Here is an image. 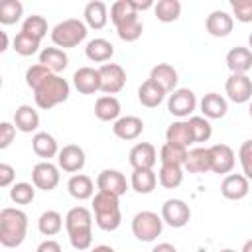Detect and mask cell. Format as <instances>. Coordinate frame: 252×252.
<instances>
[{"instance_id": "cell-33", "label": "cell", "mask_w": 252, "mask_h": 252, "mask_svg": "<svg viewBox=\"0 0 252 252\" xmlns=\"http://www.w3.org/2000/svg\"><path fill=\"white\" fill-rule=\"evenodd\" d=\"M130 185H132V189L136 193L148 195L158 185V173L154 169H134L132 177H130Z\"/></svg>"}, {"instance_id": "cell-15", "label": "cell", "mask_w": 252, "mask_h": 252, "mask_svg": "<svg viewBox=\"0 0 252 252\" xmlns=\"http://www.w3.org/2000/svg\"><path fill=\"white\" fill-rule=\"evenodd\" d=\"M232 28H234V18L224 10H213L205 20V30L213 37H226L230 35Z\"/></svg>"}, {"instance_id": "cell-2", "label": "cell", "mask_w": 252, "mask_h": 252, "mask_svg": "<svg viewBox=\"0 0 252 252\" xmlns=\"http://www.w3.org/2000/svg\"><path fill=\"white\" fill-rule=\"evenodd\" d=\"M28 234V215L16 207L0 211V244L4 248H18Z\"/></svg>"}, {"instance_id": "cell-45", "label": "cell", "mask_w": 252, "mask_h": 252, "mask_svg": "<svg viewBox=\"0 0 252 252\" xmlns=\"http://www.w3.org/2000/svg\"><path fill=\"white\" fill-rule=\"evenodd\" d=\"M51 75H55V73H51L47 67H43L41 63H35V65H32V67H28V71H26V85L32 89V91H35L47 77H51Z\"/></svg>"}, {"instance_id": "cell-6", "label": "cell", "mask_w": 252, "mask_h": 252, "mask_svg": "<svg viewBox=\"0 0 252 252\" xmlns=\"http://www.w3.org/2000/svg\"><path fill=\"white\" fill-rule=\"evenodd\" d=\"M163 230V219L161 215L154 211H140L132 219V234L140 242H154Z\"/></svg>"}, {"instance_id": "cell-31", "label": "cell", "mask_w": 252, "mask_h": 252, "mask_svg": "<svg viewBox=\"0 0 252 252\" xmlns=\"http://www.w3.org/2000/svg\"><path fill=\"white\" fill-rule=\"evenodd\" d=\"M183 169L189 171V173H207V171H211V152H209V148L199 146V148L189 150Z\"/></svg>"}, {"instance_id": "cell-9", "label": "cell", "mask_w": 252, "mask_h": 252, "mask_svg": "<svg viewBox=\"0 0 252 252\" xmlns=\"http://www.w3.org/2000/svg\"><path fill=\"white\" fill-rule=\"evenodd\" d=\"M161 219L171 228H183L191 220V209L183 199H167L161 205Z\"/></svg>"}, {"instance_id": "cell-34", "label": "cell", "mask_w": 252, "mask_h": 252, "mask_svg": "<svg viewBox=\"0 0 252 252\" xmlns=\"http://www.w3.org/2000/svg\"><path fill=\"white\" fill-rule=\"evenodd\" d=\"M165 142L175 144V146H181V148H189L193 144V140H191V132H189L187 120H175V122H171L167 126V130H165Z\"/></svg>"}, {"instance_id": "cell-54", "label": "cell", "mask_w": 252, "mask_h": 252, "mask_svg": "<svg viewBox=\"0 0 252 252\" xmlns=\"http://www.w3.org/2000/svg\"><path fill=\"white\" fill-rule=\"evenodd\" d=\"M0 35H2V47H0V51H6L8 49V35H6V32H0Z\"/></svg>"}, {"instance_id": "cell-8", "label": "cell", "mask_w": 252, "mask_h": 252, "mask_svg": "<svg viewBox=\"0 0 252 252\" xmlns=\"http://www.w3.org/2000/svg\"><path fill=\"white\" fill-rule=\"evenodd\" d=\"M100 73V91L104 94H116L126 85V71L118 63H104L98 67Z\"/></svg>"}, {"instance_id": "cell-56", "label": "cell", "mask_w": 252, "mask_h": 252, "mask_svg": "<svg viewBox=\"0 0 252 252\" xmlns=\"http://www.w3.org/2000/svg\"><path fill=\"white\" fill-rule=\"evenodd\" d=\"M248 49H250V51H252V33H250V35H248Z\"/></svg>"}, {"instance_id": "cell-48", "label": "cell", "mask_w": 252, "mask_h": 252, "mask_svg": "<svg viewBox=\"0 0 252 252\" xmlns=\"http://www.w3.org/2000/svg\"><path fill=\"white\" fill-rule=\"evenodd\" d=\"M16 126L12 122H0V150H6L16 138Z\"/></svg>"}, {"instance_id": "cell-26", "label": "cell", "mask_w": 252, "mask_h": 252, "mask_svg": "<svg viewBox=\"0 0 252 252\" xmlns=\"http://www.w3.org/2000/svg\"><path fill=\"white\" fill-rule=\"evenodd\" d=\"M39 63H41L43 67H47L51 73L59 75L61 71L67 69L69 57H67L65 49H59V47L53 45V47H43V49L39 51Z\"/></svg>"}, {"instance_id": "cell-43", "label": "cell", "mask_w": 252, "mask_h": 252, "mask_svg": "<svg viewBox=\"0 0 252 252\" xmlns=\"http://www.w3.org/2000/svg\"><path fill=\"white\" fill-rule=\"evenodd\" d=\"M39 43H41V41H37V39H33L32 35L20 32V33L14 37L12 47H14V51H16L18 55H22V57H30V55H33V53L39 51Z\"/></svg>"}, {"instance_id": "cell-10", "label": "cell", "mask_w": 252, "mask_h": 252, "mask_svg": "<svg viewBox=\"0 0 252 252\" xmlns=\"http://www.w3.org/2000/svg\"><path fill=\"white\" fill-rule=\"evenodd\" d=\"M224 93L226 96L236 102V104H244L252 100V79L248 75H236L230 73V77L224 83Z\"/></svg>"}, {"instance_id": "cell-14", "label": "cell", "mask_w": 252, "mask_h": 252, "mask_svg": "<svg viewBox=\"0 0 252 252\" xmlns=\"http://www.w3.org/2000/svg\"><path fill=\"white\" fill-rule=\"evenodd\" d=\"M128 161H130L132 169H154V165L158 161V150L150 142H138L130 150Z\"/></svg>"}, {"instance_id": "cell-28", "label": "cell", "mask_w": 252, "mask_h": 252, "mask_svg": "<svg viewBox=\"0 0 252 252\" xmlns=\"http://www.w3.org/2000/svg\"><path fill=\"white\" fill-rule=\"evenodd\" d=\"M83 16H85V24L87 28L91 30H102L108 22V8L104 2L100 0H93L85 6L83 10Z\"/></svg>"}, {"instance_id": "cell-55", "label": "cell", "mask_w": 252, "mask_h": 252, "mask_svg": "<svg viewBox=\"0 0 252 252\" xmlns=\"http://www.w3.org/2000/svg\"><path fill=\"white\" fill-rule=\"evenodd\" d=\"M240 252H252V238L242 244V250H240Z\"/></svg>"}, {"instance_id": "cell-24", "label": "cell", "mask_w": 252, "mask_h": 252, "mask_svg": "<svg viewBox=\"0 0 252 252\" xmlns=\"http://www.w3.org/2000/svg\"><path fill=\"white\" fill-rule=\"evenodd\" d=\"M32 150L37 158H43V161H49L51 158L59 156L57 140L49 132H35L32 138Z\"/></svg>"}, {"instance_id": "cell-19", "label": "cell", "mask_w": 252, "mask_h": 252, "mask_svg": "<svg viewBox=\"0 0 252 252\" xmlns=\"http://www.w3.org/2000/svg\"><path fill=\"white\" fill-rule=\"evenodd\" d=\"M112 132L116 138L124 140V142H130V140H136L142 132H144V120L140 116H120L114 124H112Z\"/></svg>"}, {"instance_id": "cell-57", "label": "cell", "mask_w": 252, "mask_h": 252, "mask_svg": "<svg viewBox=\"0 0 252 252\" xmlns=\"http://www.w3.org/2000/svg\"><path fill=\"white\" fill-rule=\"evenodd\" d=\"M248 114H250V118H252V100H250V104H248Z\"/></svg>"}, {"instance_id": "cell-12", "label": "cell", "mask_w": 252, "mask_h": 252, "mask_svg": "<svg viewBox=\"0 0 252 252\" xmlns=\"http://www.w3.org/2000/svg\"><path fill=\"white\" fill-rule=\"evenodd\" d=\"M87 163V156H85V150L77 144H67L59 150V156H57V165L59 169L67 171V173H79Z\"/></svg>"}, {"instance_id": "cell-7", "label": "cell", "mask_w": 252, "mask_h": 252, "mask_svg": "<svg viewBox=\"0 0 252 252\" xmlns=\"http://www.w3.org/2000/svg\"><path fill=\"white\" fill-rule=\"evenodd\" d=\"M197 108V96L191 89H175L169 96H167V110L171 116L175 118H189Z\"/></svg>"}, {"instance_id": "cell-18", "label": "cell", "mask_w": 252, "mask_h": 252, "mask_svg": "<svg viewBox=\"0 0 252 252\" xmlns=\"http://www.w3.org/2000/svg\"><path fill=\"white\" fill-rule=\"evenodd\" d=\"M73 85L81 94H94L100 91V73L94 67H79L73 73Z\"/></svg>"}, {"instance_id": "cell-5", "label": "cell", "mask_w": 252, "mask_h": 252, "mask_svg": "<svg viewBox=\"0 0 252 252\" xmlns=\"http://www.w3.org/2000/svg\"><path fill=\"white\" fill-rule=\"evenodd\" d=\"M87 33H89V28H87V24L83 20L67 18V20H63V22L53 26L51 41L59 49H71V47H77L81 41H85Z\"/></svg>"}, {"instance_id": "cell-21", "label": "cell", "mask_w": 252, "mask_h": 252, "mask_svg": "<svg viewBox=\"0 0 252 252\" xmlns=\"http://www.w3.org/2000/svg\"><path fill=\"white\" fill-rule=\"evenodd\" d=\"M199 108H201V112H203L205 118H209V120H219V118H222V116L228 112V102H226V98H224L222 94H219V93H207V94L201 98Z\"/></svg>"}, {"instance_id": "cell-11", "label": "cell", "mask_w": 252, "mask_h": 252, "mask_svg": "<svg viewBox=\"0 0 252 252\" xmlns=\"http://www.w3.org/2000/svg\"><path fill=\"white\" fill-rule=\"evenodd\" d=\"M59 179H61L59 167L53 165L51 161H39L32 169V183L35 185V189L53 191L59 185Z\"/></svg>"}, {"instance_id": "cell-42", "label": "cell", "mask_w": 252, "mask_h": 252, "mask_svg": "<svg viewBox=\"0 0 252 252\" xmlns=\"http://www.w3.org/2000/svg\"><path fill=\"white\" fill-rule=\"evenodd\" d=\"M10 199L16 205H30L35 199V185L33 183H26V181L14 183L12 189H10Z\"/></svg>"}, {"instance_id": "cell-46", "label": "cell", "mask_w": 252, "mask_h": 252, "mask_svg": "<svg viewBox=\"0 0 252 252\" xmlns=\"http://www.w3.org/2000/svg\"><path fill=\"white\" fill-rule=\"evenodd\" d=\"M238 161L242 167V175L252 181V140H244L238 148Z\"/></svg>"}, {"instance_id": "cell-32", "label": "cell", "mask_w": 252, "mask_h": 252, "mask_svg": "<svg viewBox=\"0 0 252 252\" xmlns=\"http://www.w3.org/2000/svg\"><path fill=\"white\" fill-rule=\"evenodd\" d=\"M116 28V33L122 41L126 43H132V41H138L142 37V32H144V24L140 20V14H134L126 20H122L120 24L114 26Z\"/></svg>"}, {"instance_id": "cell-23", "label": "cell", "mask_w": 252, "mask_h": 252, "mask_svg": "<svg viewBox=\"0 0 252 252\" xmlns=\"http://www.w3.org/2000/svg\"><path fill=\"white\" fill-rule=\"evenodd\" d=\"M14 126L24 132V134H32L39 128V114L32 104H20L14 112Z\"/></svg>"}, {"instance_id": "cell-30", "label": "cell", "mask_w": 252, "mask_h": 252, "mask_svg": "<svg viewBox=\"0 0 252 252\" xmlns=\"http://www.w3.org/2000/svg\"><path fill=\"white\" fill-rule=\"evenodd\" d=\"M150 79L156 81L158 85H161L167 93H173L175 87H177V81H179V75H177V69L169 63H158L152 67L150 71Z\"/></svg>"}, {"instance_id": "cell-39", "label": "cell", "mask_w": 252, "mask_h": 252, "mask_svg": "<svg viewBox=\"0 0 252 252\" xmlns=\"http://www.w3.org/2000/svg\"><path fill=\"white\" fill-rule=\"evenodd\" d=\"M24 16V4L20 0H4L0 2V24L2 26H12L20 22Z\"/></svg>"}, {"instance_id": "cell-41", "label": "cell", "mask_w": 252, "mask_h": 252, "mask_svg": "<svg viewBox=\"0 0 252 252\" xmlns=\"http://www.w3.org/2000/svg\"><path fill=\"white\" fill-rule=\"evenodd\" d=\"M22 32L28 33V35H32L33 39L41 41V39L47 35V20H45L43 16H39V14H32V16H28V18L24 20Z\"/></svg>"}, {"instance_id": "cell-16", "label": "cell", "mask_w": 252, "mask_h": 252, "mask_svg": "<svg viewBox=\"0 0 252 252\" xmlns=\"http://www.w3.org/2000/svg\"><path fill=\"white\" fill-rule=\"evenodd\" d=\"M96 187L98 191H108L122 197L128 191V181H126V175L118 169H102L96 177Z\"/></svg>"}, {"instance_id": "cell-37", "label": "cell", "mask_w": 252, "mask_h": 252, "mask_svg": "<svg viewBox=\"0 0 252 252\" xmlns=\"http://www.w3.org/2000/svg\"><path fill=\"white\" fill-rule=\"evenodd\" d=\"M187 152H189L187 148L165 142L159 148V161H161V165H179V167H183L185 159H187Z\"/></svg>"}, {"instance_id": "cell-58", "label": "cell", "mask_w": 252, "mask_h": 252, "mask_svg": "<svg viewBox=\"0 0 252 252\" xmlns=\"http://www.w3.org/2000/svg\"><path fill=\"white\" fill-rule=\"evenodd\" d=\"M220 252H236V250H232V248H222Z\"/></svg>"}, {"instance_id": "cell-36", "label": "cell", "mask_w": 252, "mask_h": 252, "mask_svg": "<svg viewBox=\"0 0 252 252\" xmlns=\"http://www.w3.org/2000/svg\"><path fill=\"white\" fill-rule=\"evenodd\" d=\"M63 228V217L57 211H43L37 219V230L43 236H55Z\"/></svg>"}, {"instance_id": "cell-29", "label": "cell", "mask_w": 252, "mask_h": 252, "mask_svg": "<svg viewBox=\"0 0 252 252\" xmlns=\"http://www.w3.org/2000/svg\"><path fill=\"white\" fill-rule=\"evenodd\" d=\"M85 55H87L89 61H93V63H102V65H104V63L110 61V57L114 55V45H112L108 39H104V37H94V39H91V41L87 43Z\"/></svg>"}, {"instance_id": "cell-51", "label": "cell", "mask_w": 252, "mask_h": 252, "mask_svg": "<svg viewBox=\"0 0 252 252\" xmlns=\"http://www.w3.org/2000/svg\"><path fill=\"white\" fill-rule=\"evenodd\" d=\"M152 252H177V248L173 244H169V242H159V244H156L152 248Z\"/></svg>"}, {"instance_id": "cell-49", "label": "cell", "mask_w": 252, "mask_h": 252, "mask_svg": "<svg viewBox=\"0 0 252 252\" xmlns=\"http://www.w3.org/2000/svg\"><path fill=\"white\" fill-rule=\"evenodd\" d=\"M14 179H16V169L10 163H0V187L14 185Z\"/></svg>"}, {"instance_id": "cell-35", "label": "cell", "mask_w": 252, "mask_h": 252, "mask_svg": "<svg viewBox=\"0 0 252 252\" xmlns=\"http://www.w3.org/2000/svg\"><path fill=\"white\" fill-rule=\"evenodd\" d=\"M187 126H189V132H191V140H193V144L209 142V140H211V136H213V126H211L209 118H205V116H189Z\"/></svg>"}, {"instance_id": "cell-40", "label": "cell", "mask_w": 252, "mask_h": 252, "mask_svg": "<svg viewBox=\"0 0 252 252\" xmlns=\"http://www.w3.org/2000/svg\"><path fill=\"white\" fill-rule=\"evenodd\" d=\"M158 181L165 189H175L183 183V167L179 165H161L158 171Z\"/></svg>"}, {"instance_id": "cell-25", "label": "cell", "mask_w": 252, "mask_h": 252, "mask_svg": "<svg viewBox=\"0 0 252 252\" xmlns=\"http://www.w3.org/2000/svg\"><path fill=\"white\" fill-rule=\"evenodd\" d=\"M67 191L73 199L77 201H87V199H93L94 197V183L89 175L85 173H75L69 177L67 181Z\"/></svg>"}, {"instance_id": "cell-22", "label": "cell", "mask_w": 252, "mask_h": 252, "mask_svg": "<svg viewBox=\"0 0 252 252\" xmlns=\"http://www.w3.org/2000/svg\"><path fill=\"white\" fill-rule=\"evenodd\" d=\"M226 67L230 69V73L236 75H246L252 69V51L248 47L236 45L226 53Z\"/></svg>"}, {"instance_id": "cell-3", "label": "cell", "mask_w": 252, "mask_h": 252, "mask_svg": "<svg viewBox=\"0 0 252 252\" xmlns=\"http://www.w3.org/2000/svg\"><path fill=\"white\" fill-rule=\"evenodd\" d=\"M93 213H94V222L100 230L106 232L116 230L122 222L120 197L108 191H98L93 197Z\"/></svg>"}, {"instance_id": "cell-53", "label": "cell", "mask_w": 252, "mask_h": 252, "mask_svg": "<svg viewBox=\"0 0 252 252\" xmlns=\"http://www.w3.org/2000/svg\"><path fill=\"white\" fill-rule=\"evenodd\" d=\"M91 252H116L112 246H106V244H100V246H94Z\"/></svg>"}, {"instance_id": "cell-38", "label": "cell", "mask_w": 252, "mask_h": 252, "mask_svg": "<svg viewBox=\"0 0 252 252\" xmlns=\"http://www.w3.org/2000/svg\"><path fill=\"white\" fill-rule=\"evenodd\" d=\"M154 14L159 22L171 24V22L179 20V16H181V2L179 0H159L154 6Z\"/></svg>"}, {"instance_id": "cell-27", "label": "cell", "mask_w": 252, "mask_h": 252, "mask_svg": "<svg viewBox=\"0 0 252 252\" xmlns=\"http://www.w3.org/2000/svg\"><path fill=\"white\" fill-rule=\"evenodd\" d=\"M120 110H122L120 100L112 94H102L94 102V116L102 122H112V120L116 122L120 118Z\"/></svg>"}, {"instance_id": "cell-13", "label": "cell", "mask_w": 252, "mask_h": 252, "mask_svg": "<svg viewBox=\"0 0 252 252\" xmlns=\"http://www.w3.org/2000/svg\"><path fill=\"white\" fill-rule=\"evenodd\" d=\"M211 152V171L219 175H228L234 169L236 156L228 144H215L209 148Z\"/></svg>"}, {"instance_id": "cell-4", "label": "cell", "mask_w": 252, "mask_h": 252, "mask_svg": "<svg viewBox=\"0 0 252 252\" xmlns=\"http://www.w3.org/2000/svg\"><path fill=\"white\" fill-rule=\"evenodd\" d=\"M69 93H71V87L67 79H63L61 75H51L33 91V98L37 108L51 110L53 106L65 102L69 98Z\"/></svg>"}, {"instance_id": "cell-20", "label": "cell", "mask_w": 252, "mask_h": 252, "mask_svg": "<svg viewBox=\"0 0 252 252\" xmlns=\"http://www.w3.org/2000/svg\"><path fill=\"white\" fill-rule=\"evenodd\" d=\"M165 94H167V91H165L161 85H158L156 81H152V79H146V81L140 85V89H138V100H140V104L146 106V108H156V106H159V104L163 102Z\"/></svg>"}, {"instance_id": "cell-17", "label": "cell", "mask_w": 252, "mask_h": 252, "mask_svg": "<svg viewBox=\"0 0 252 252\" xmlns=\"http://www.w3.org/2000/svg\"><path fill=\"white\" fill-rule=\"evenodd\" d=\"M250 181L242 173H228L220 183V195L228 201H240L248 195Z\"/></svg>"}, {"instance_id": "cell-44", "label": "cell", "mask_w": 252, "mask_h": 252, "mask_svg": "<svg viewBox=\"0 0 252 252\" xmlns=\"http://www.w3.org/2000/svg\"><path fill=\"white\" fill-rule=\"evenodd\" d=\"M134 14H138L136 6H134V0H116L110 6V20H112L114 26L120 24L122 20H126V18L134 16Z\"/></svg>"}, {"instance_id": "cell-1", "label": "cell", "mask_w": 252, "mask_h": 252, "mask_svg": "<svg viewBox=\"0 0 252 252\" xmlns=\"http://www.w3.org/2000/svg\"><path fill=\"white\" fill-rule=\"evenodd\" d=\"M65 228L69 234V242L77 252H85L93 244V213L77 205L65 215Z\"/></svg>"}, {"instance_id": "cell-52", "label": "cell", "mask_w": 252, "mask_h": 252, "mask_svg": "<svg viewBox=\"0 0 252 252\" xmlns=\"http://www.w3.org/2000/svg\"><path fill=\"white\" fill-rule=\"evenodd\" d=\"M134 6H136V12L140 14L142 10H148V8H154L156 4H154L152 0H144V2H140V0H134Z\"/></svg>"}, {"instance_id": "cell-50", "label": "cell", "mask_w": 252, "mask_h": 252, "mask_svg": "<svg viewBox=\"0 0 252 252\" xmlns=\"http://www.w3.org/2000/svg\"><path fill=\"white\" fill-rule=\"evenodd\" d=\"M35 252H61V244L57 240H53V238H45L43 242H39Z\"/></svg>"}, {"instance_id": "cell-47", "label": "cell", "mask_w": 252, "mask_h": 252, "mask_svg": "<svg viewBox=\"0 0 252 252\" xmlns=\"http://www.w3.org/2000/svg\"><path fill=\"white\" fill-rule=\"evenodd\" d=\"M232 18H236L240 24L252 22V0H230Z\"/></svg>"}]
</instances>
